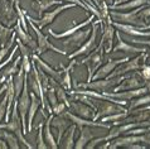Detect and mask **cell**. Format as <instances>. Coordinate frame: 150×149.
<instances>
[{
	"instance_id": "cell-1",
	"label": "cell",
	"mask_w": 150,
	"mask_h": 149,
	"mask_svg": "<svg viewBox=\"0 0 150 149\" xmlns=\"http://www.w3.org/2000/svg\"><path fill=\"white\" fill-rule=\"evenodd\" d=\"M0 128L14 133L16 136H18L19 142L23 144L24 148H28V149L34 148L32 144L28 143V140L25 139V136H24L22 119H20V115H19V111H18V99H14V104H13V107H11V114H10L9 121L5 123V124H0Z\"/></svg>"
},
{
	"instance_id": "cell-2",
	"label": "cell",
	"mask_w": 150,
	"mask_h": 149,
	"mask_svg": "<svg viewBox=\"0 0 150 149\" xmlns=\"http://www.w3.org/2000/svg\"><path fill=\"white\" fill-rule=\"evenodd\" d=\"M126 77V74L124 76H117V77H107V78H100V80H92L86 84H74L76 89H90L95 90L97 92H107V91L114 90L124 78Z\"/></svg>"
},
{
	"instance_id": "cell-3",
	"label": "cell",
	"mask_w": 150,
	"mask_h": 149,
	"mask_svg": "<svg viewBox=\"0 0 150 149\" xmlns=\"http://www.w3.org/2000/svg\"><path fill=\"white\" fill-rule=\"evenodd\" d=\"M110 16L115 22L125 23V24H130V26H135L137 28L146 31L150 29V26H148L146 20H144L143 18L139 16V8L137 9H132V11H119V10H110Z\"/></svg>"
},
{
	"instance_id": "cell-4",
	"label": "cell",
	"mask_w": 150,
	"mask_h": 149,
	"mask_svg": "<svg viewBox=\"0 0 150 149\" xmlns=\"http://www.w3.org/2000/svg\"><path fill=\"white\" fill-rule=\"evenodd\" d=\"M103 55H105V51H103L102 44H100L96 47L91 53H88L85 58L81 61H77V66L78 65H86L87 66V71H88V76H87V82H90L92 80L95 72L100 68V66L102 65L103 62Z\"/></svg>"
},
{
	"instance_id": "cell-5",
	"label": "cell",
	"mask_w": 150,
	"mask_h": 149,
	"mask_svg": "<svg viewBox=\"0 0 150 149\" xmlns=\"http://www.w3.org/2000/svg\"><path fill=\"white\" fill-rule=\"evenodd\" d=\"M102 23V20H96V22H92V28H91V34L88 37V39L83 43L80 48H77L74 52H72L71 55H68V60H73L76 57H80V56H87L88 53H91L93 49L97 47V32H98V28H100V24Z\"/></svg>"
},
{
	"instance_id": "cell-6",
	"label": "cell",
	"mask_w": 150,
	"mask_h": 149,
	"mask_svg": "<svg viewBox=\"0 0 150 149\" xmlns=\"http://www.w3.org/2000/svg\"><path fill=\"white\" fill-rule=\"evenodd\" d=\"M148 58V53H139L135 58H129L126 62H124L120 66H117L114 71H112L109 77H117V76H124V74L131 73V72H136L140 71L141 66H143L144 61Z\"/></svg>"
},
{
	"instance_id": "cell-7",
	"label": "cell",
	"mask_w": 150,
	"mask_h": 149,
	"mask_svg": "<svg viewBox=\"0 0 150 149\" xmlns=\"http://www.w3.org/2000/svg\"><path fill=\"white\" fill-rule=\"evenodd\" d=\"M74 6H77L76 4H73V3H67V4H59L54 10H52V11H45V13L40 16V19H34V18H32L30 15H28L25 13V18L27 20H30V22H33L35 24L37 27L39 28V29H43L44 27H47L48 24H51L54 22V19L57 18V15H59L61 13H63L64 10H67L69 9V8H74Z\"/></svg>"
},
{
	"instance_id": "cell-8",
	"label": "cell",
	"mask_w": 150,
	"mask_h": 149,
	"mask_svg": "<svg viewBox=\"0 0 150 149\" xmlns=\"http://www.w3.org/2000/svg\"><path fill=\"white\" fill-rule=\"evenodd\" d=\"M28 86L30 89V91H33L40 99L42 109L45 110L47 109V101H45L44 91H43V87H42V80L39 76V71H38V67H37L34 60H32V72L28 73Z\"/></svg>"
},
{
	"instance_id": "cell-9",
	"label": "cell",
	"mask_w": 150,
	"mask_h": 149,
	"mask_svg": "<svg viewBox=\"0 0 150 149\" xmlns=\"http://www.w3.org/2000/svg\"><path fill=\"white\" fill-rule=\"evenodd\" d=\"M27 22H29V24H30V27H32V29L34 31L35 35H37V43H38V47H37V51H35L37 55L40 56V55H43V53H45L47 51H53V52H56V53H59V55L67 56L66 51H62V49L57 48L56 45H53L51 42H49L48 37L44 35L43 33H42V29H39V28L37 27L34 23L30 22V20H27Z\"/></svg>"
},
{
	"instance_id": "cell-10",
	"label": "cell",
	"mask_w": 150,
	"mask_h": 149,
	"mask_svg": "<svg viewBox=\"0 0 150 149\" xmlns=\"http://www.w3.org/2000/svg\"><path fill=\"white\" fill-rule=\"evenodd\" d=\"M102 28V37H101V43L103 47L106 55L112 53V48H114V37L116 33V28L112 26V18L109 15L105 20H102L101 23Z\"/></svg>"
},
{
	"instance_id": "cell-11",
	"label": "cell",
	"mask_w": 150,
	"mask_h": 149,
	"mask_svg": "<svg viewBox=\"0 0 150 149\" xmlns=\"http://www.w3.org/2000/svg\"><path fill=\"white\" fill-rule=\"evenodd\" d=\"M0 20L6 27H14L18 22L14 3L10 0H0Z\"/></svg>"
},
{
	"instance_id": "cell-12",
	"label": "cell",
	"mask_w": 150,
	"mask_h": 149,
	"mask_svg": "<svg viewBox=\"0 0 150 149\" xmlns=\"http://www.w3.org/2000/svg\"><path fill=\"white\" fill-rule=\"evenodd\" d=\"M146 84V80L143 78V76L140 74L139 71L136 72H131L130 74H126V77L120 82V84L114 87V92H117V91H126V90H134V89H139L143 87Z\"/></svg>"
},
{
	"instance_id": "cell-13",
	"label": "cell",
	"mask_w": 150,
	"mask_h": 149,
	"mask_svg": "<svg viewBox=\"0 0 150 149\" xmlns=\"http://www.w3.org/2000/svg\"><path fill=\"white\" fill-rule=\"evenodd\" d=\"M91 34V28H87L85 31H77L73 34H71L68 37H66L64 42H63V47L66 49H77L88 39V37Z\"/></svg>"
},
{
	"instance_id": "cell-14",
	"label": "cell",
	"mask_w": 150,
	"mask_h": 149,
	"mask_svg": "<svg viewBox=\"0 0 150 149\" xmlns=\"http://www.w3.org/2000/svg\"><path fill=\"white\" fill-rule=\"evenodd\" d=\"M63 114L71 120V121H72V124H76L78 129H81L82 126H90V128H92V126H98L100 128V126H101V128H106V129H110V128H111L109 124H106V123L97 121V120H91V119L81 118V116H78V115H76V114L71 113V110H66Z\"/></svg>"
},
{
	"instance_id": "cell-15",
	"label": "cell",
	"mask_w": 150,
	"mask_h": 149,
	"mask_svg": "<svg viewBox=\"0 0 150 149\" xmlns=\"http://www.w3.org/2000/svg\"><path fill=\"white\" fill-rule=\"evenodd\" d=\"M129 58H130V57H124V58H117V60H109L105 65H101V66H100V68L95 72L92 80L107 78V77H109V74H110L112 71H114V70L117 67V66H120L121 63H124V62H126ZM92 80H91V81H92Z\"/></svg>"
},
{
	"instance_id": "cell-16",
	"label": "cell",
	"mask_w": 150,
	"mask_h": 149,
	"mask_svg": "<svg viewBox=\"0 0 150 149\" xmlns=\"http://www.w3.org/2000/svg\"><path fill=\"white\" fill-rule=\"evenodd\" d=\"M112 26H114L116 29L125 33L127 35L131 37H137V38H145V37H150V29H141V28H137L135 26H130V24H125V23H120V22H115L112 20Z\"/></svg>"
},
{
	"instance_id": "cell-17",
	"label": "cell",
	"mask_w": 150,
	"mask_h": 149,
	"mask_svg": "<svg viewBox=\"0 0 150 149\" xmlns=\"http://www.w3.org/2000/svg\"><path fill=\"white\" fill-rule=\"evenodd\" d=\"M121 111H127V109H125L122 105L115 104V102L111 101H106V102H101V105L97 107V111H96L93 120H98L106 115L110 114H115V113H121Z\"/></svg>"
},
{
	"instance_id": "cell-18",
	"label": "cell",
	"mask_w": 150,
	"mask_h": 149,
	"mask_svg": "<svg viewBox=\"0 0 150 149\" xmlns=\"http://www.w3.org/2000/svg\"><path fill=\"white\" fill-rule=\"evenodd\" d=\"M116 38H117V43L114 48H112V52H119L121 51L124 53H129V55H139V53H144V52H148L146 48H139V47H135V45H131V44H127L125 40L121 38V34H120V32L116 31L115 33Z\"/></svg>"
},
{
	"instance_id": "cell-19",
	"label": "cell",
	"mask_w": 150,
	"mask_h": 149,
	"mask_svg": "<svg viewBox=\"0 0 150 149\" xmlns=\"http://www.w3.org/2000/svg\"><path fill=\"white\" fill-rule=\"evenodd\" d=\"M72 124V121L66 116L64 114H61V115H54L52 114V121H51V125L54 126L56 129L58 130V136H57V143L61 142L62 136H63L64 131L67 130V128Z\"/></svg>"
},
{
	"instance_id": "cell-20",
	"label": "cell",
	"mask_w": 150,
	"mask_h": 149,
	"mask_svg": "<svg viewBox=\"0 0 150 149\" xmlns=\"http://www.w3.org/2000/svg\"><path fill=\"white\" fill-rule=\"evenodd\" d=\"M68 109H71L72 110V113L78 115V116L85 118V119H91V120H93L95 113H96V111L93 109H91L88 105L83 104V102H81V101H77V100L69 101V107Z\"/></svg>"
},
{
	"instance_id": "cell-21",
	"label": "cell",
	"mask_w": 150,
	"mask_h": 149,
	"mask_svg": "<svg viewBox=\"0 0 150 149\" xmlns=\"http://www.w3.org/2000/svg\"><path fill=\"white\" fill-rule=\"evenodd\" d=\"M29 96H30V106H29L28 115H27V131L30 134L33 129V120H34V116L40 105V99L33 91H29Z\"/></svg>"
},
{
	"instance_id": "cell-22",
	"label": "cell",
	"mask_w": 150,
	"mask_h": 149,
	"mask_svg": "<svg viewBox=\"0 0 150 149\" xmlns=\"http://www.w3.org/2000/svg\"><path fill=\"white\" fill-rule=\"evenodd\" d=\"M32 60H34V61H35V63H37V66H39V67L43 70V71L47 73L49 77H52L53 80H56L59 85L62 84V71H61V70H54L53 67H51V66L45 63V62L42 60L40 57L37 55V53H33Z\"/></svg>"
},
{
	"instance_id": "cell-23",
	"label": "cell",
	"mask_w": 150,
	"mask_h": 149,
	"mask_svg": "<svg viewBox=\"0 0 150 149\" xmlns=\"http://www.w3.org/2000/svg\"><path fill=\"white\" fill-rule=\"evenodd\" d=\"M92 22H93V14H91L88 18L85 20V22H82V23H80V24H76V23H74L72 28H68L67 31H64L63 33H59V34H58V33H54V31H53L52 28H49V29H48V34H49V35H52V37H54V38H66V37H68V35H71V34H73L74 32H77V31L82 29V28L87 27L88 24H91Z\"/></svg>"
},
{
	"instance_id": "cell-24",
	"label": "cell",
	"mask_w": 150,
	"mask_h": 149,
	"mask_svg": "<svg viewBox=\"0 0 150 149\" xmlns=\"http://www.w3.org/2000/svg\"><path fill=\"white\" fill-rule=\"evenodd\" d=\"M74 66H77V61L76 60H72L71 61V63L67 66V67H64L62 63L58 65V68L62 71V84L61 86L63 87L66 91H69L72 90V82H71V72L73 71Z\"/></svg>"
},
{
	"instance_id": "cell-25",
	"label": "cell",
	"mask_w": 150,
	"mask_h": 149,
	"mask_svg": "<svg viewBox=\"0 0 150 149\" xmlns=\"http://www.w3.org/2000/svg\"><path fill=\"white\" fill-rule=\"evenodd\" d=\"M14 29H15L16 38H19L24 44H27L28 47L35 53L37 47H38V43H37V40L33 39V38H32V35L29 34L28 32H25V31L23 29V27L20 26V23H19V22H16V24L14 26Z\"/></svg>"
},
{
	"instance_id": "cell-26",
	"label": "cell",
	"mask_w": 150,
	"mask_h": 149,
	"mask_svg": "<svg viewBox=\"0 0 150 149\" xmlns=\"http://www.w3.org/2000/svg\"><path fill=\"white\" fill-rule=\"evenodd\" d=\"M145 5H150V0H130L126 3H121V4H110L109 9L110 10H132V9H137V8L145 6Z\"/></svg>"
},
{
	"instance_id": "cell-27",
	"label": "cell",
	"mask_w": 150,
	"mask_h": 149,
	"mask_svg": "<svg viewBox=\"0 0 150 149\" xmlns=\"http://www.w3.org/2000/svg\"><path fill=\"white\" fill-rule=\"evenodd\" d=\"M76 129L77 125L73 124V125H69L67 128V130L64 131L63 136H62L61 142L58 143V145L63 149H72L74 148V134H76Z\"/></svg>"
},
{
	"instance_id": "cell-28",
	"label": "cell",
	"mask_w": 150,
	"mask_h": 149,
	"mask_svg": "<svg viewBox=\"0 0 150 149\" xmlns=\"http://www.w3.org/2000/svg\"><path fill=\"white\" fill-rule=\"evenodd\" d=\"M51 121H52V114L49 115V116L45 118V121H44V129H43L44 142H45V144L48 145V148L57 149V148H59V145H58L57 140L54 139V136H53V134H52V130H51Z\"/></svg>"
},
{
	"instance_id": "cell-29",
	"label": "cell",
	"mask_w": 150,
	"mask_h": 149,
	"mask_svg": "<svg viewBox=\"0 0 150 149\" xmlns=\"http://www.w3.org/2000/svg\"><path fill=\"white\" fill-rule=\"evenodd\" d=\"M59 4H62V0H38V1H34L32 4V8L37 11V14L40 18L51 6L59 5Z\"/></svg>"
},
{
	"instance_id": "cell-30",
	"label": "cell",
	"mask_w": 150,
	"mask_h": 149,
	"mask_svg": "<svg viewBox=\"0 0 150 149\" xmlns=\"http://www.w3.org/2000/svg\"><path fill=\"white\" fill-rule=\"evenodd\" d=\"M80 130H81L80 138H78L77 142H74V148H76V149L85 148L87 145V143H88L91 139L95 138L93 134H92V131L90 130V126H82Z\"/></svg>"
},
{
	"instance_id": "cell-31",
	"label": "cell",
	"mask_w": 150,
	"mask_h": 149,
	"mask_svg": "<svg viewBox=\"0 0 150 149\" xmlns=\"http://www.w3.org/2000/svg\"><path fill=\"white\" fill-rule=\"evenodd\" d=\"M0 138L5 140V142L8 143V145H9V148H11V149H19L20 148L18 136H16L14 133L9 131V130L0 128Z\"/></svg>"
},
{
	"instance_id": "cell-32",
	"label": "cell",
	"mask_w": 150,
	"mask_h": 149,
	"mask_svg": "<svg viewBox=\"0 0 150 149\" xmlns=\"http://www.w3.org/2000/svg\"><path fill=\"white\" fill-rule=\"evenodd\" d=\"M25 74L23 71V68L20 67V70L13 76V84H14V92H15V99H19L20 94L23 91L24 81H25Z\"/></svg>"
},
{
	"instance_id": "cell-33",
	"label": "cell",
	"mask_w": 150,
	"mask_h": 149,
	"mask_svg": "<svg viewBox=\"0 0 150 149\" xmlns=\"http://www.w3.org/2000/svg\"><path fill=\"white\" fill-rule=\"evenodd\" d=\"M14 27H6L4 26L0 20V47L5 45L8 42H9L11 34L14 33Z\"/></svg>"
},
{
	"instance_id": "cell-34",
	"label": "cell",
	"mask_w": 150,
	"mask_h": 149,
	"mask_svg": "<svg viewBox=\"0 0 150 149\" xmlns=\"http://www.w3.org/2000/svg\"><path fill=\"white\" fill-rule=\"evenodd\" d=\"M149 104H150V95H148V94L141 95V96L131 99L130 105L127 106V111H131V110L136 109V107H140V106H144V105H149Z\"/></svg>"
},
{
	"instance_id": "cell-35",
	"label": "cell",
	"mask_w": 150,
	"mask_h": 149,
	"mask_svg": "<svg viewBox=\"0 0 150 149\" xmlns=\"http://www.w3.org/2000/svg\"><path fill=\"white\" fill-rule=\"evenodd\" d=\"M129 115V111H121V113H115V114H110V115H106V116L101 118V121L102 123H112L114 125H116V123L120 121L121 119L126 118Z\"/></svg>"
},
{
	"instance_id": "cell-36",
	"label": "cell",
	"mask_w": 150,
	"mask_h": 149,
	"mask_svg": "<svg viewBox=\"0 0 150 149\" xmlns=\"http://www.w3.org/2000/svg\"><path fill=\"white\" fill-rule=\"evenodd\" d=\"M22 62V55L20 56H18L15 58V61H13V63H11V66H9L5 71H4V73H3V76L4 77H9V76H14V74L19 71V68H18V66H19V63Z\"/></svg>"
},
{
	"instance_id": "cell-37",
	"label": "cell",
	"mask_w": 150,
	"mask_h": 149,
	"mask_svg": "<svg viewBox=\"0 0 150 149\" xmlns=\"http://www.w3.org/2000/svg\"><path fill=\"white\" fill-rule=\"evenodd\" d=\"M15 43L18 45V49H20V55L23 57H29V58H32V56L34 52H33L27 44H24L19 38H15Z\"/></svg>"
},
{
	"instance_id": "cell-38",
	"label": "cell",
	"mask_w": 150,
	"mask_h": 149,
	"mask_svg": "<svg viewBox=\"0 0 150 149\" xmlns=\"http://www.w3.org/2000/svg\"><path fill=\"white\" fill-rule=\"evenodd\" d=\"M43 124L44 123L38 124V136H37V145H35V148H38V149H47L48 148V145L44 142V136H43Z\"/></svg>"
},
{
	"instance_id": "cell-39",
	"label": "cell",
	"mask_w": 150,
	"mask_h": 149,
	"mask_svg": "<svg viewBox=\"0 0 150 149\" xmlns=\"http://www.w3.org/2000/svg\"><path fill=\"white\" fill-rule=\"evenodd\" d=\"M20 67L23 68L24 73L32 72V58H29V57H23V56H22V66H20Z\"/></svg>"
},
{
	"instance_id": "cell-40",
	"label": "cell",
	"mask_w": 150,
	"mask_h": 149,
	"mask_svg": "<svg viewBox=\"0 0 150 149\" xmlns=\"http://www.w3.org/2000/svg\"><path fill=\"white\" fill-rule=\"evenodd\" d=\"M6 102H8V97L6 95L4 96V99L0 101V123L5 119V114H6Z\"/></svg>"
},
{
	"instance_id": "cell-41",
	"label": "cell",
	"mask_w": 150,
	"mask_h": 149,
	"mask_svg": "<svg viewBox=\"0 0 150 149\" xmlns=\"http://www.w3.org/2000/svg\"><path fill=\"white\" fill-rule=\"evenodd\" d=\"M102 142H105V136H100V138H93V139H91L88 143H87V145L85 148L87 149H93L98 145V143H102Z\"/></svg>"
},
{
	"instance_id": "cell-42",
	"label": "cell",
	"mask_w": 150,
	"mask_h": 149,
	"mask_svg": "<svg viewBox=\"0 0 150 149\" xmlns=\"http://www.w3.org/2000/svg\"><path fill=\"white\" fill-rule=\"evenodd\" d=\"M140 74L145 80H150V65L143 63V66H141V68H140Z\"/></svg>"
},
{
	"instance_id": "cell-43",
	"label": "cell",
	"mask_w": 150,
	"mask_h": 149,
	"mask_svg": "<svg viewBox=\"0 0 150 149\" xmlns=\"http://www.w3.org/2000/svg\"><path fill=\"white\" fill-rule=\"evenodd\" d=\"M68 107H67V105L64 104V102H58V105L54 107V109H53V114L54 115H61V114H63L66 110H67Z\"/></svg>"
},
{
	"instance_id": "cell-44",
	"label": "cell",
	"mask_w": 150,
	"mask_h": 149,
	"mask_svg": "<svg viewBox=\"0 0 150 149\" xmlns=\"http://www.w3.org/2000/svg\"><path fill=\"white\" fill-rule=\"evenodd\" d=\"M62 1H68V3H73V4H76L77 6H81V8H83V9H85V10L90 11V8L87 6L86 4L82 1V0H62Z\"/></svg>"
},
{
	"instance_id": "cell-45",
	"label": "cell",
	"mask_w": 150,
	"mask_h": 149,
	"mask_svg": "<svg viewBox=\"0 0 150 149\" xmlns=\"http://www.w3.org/2000/svg\"><path fill=\"white\" fill-rule=\"evenodd\" d=\"M130 40L132 43H137V44H143V45H148V47H150V39L145 40V39L137 38V37H132V38H130Z\"/></svg>"
},
{
	"instance_id": "cell-46",
	"label": "cell",
	"mask_w": 150,
	"mask_h": 149,
	"mask_svg": "<svg viewBox=\"0 0 150 149\" xmlns=\"http://www.w3.org/2000/svg\"><path fill=\"white\" fill-rule=\"evenodd\" d=\"M8 148H9V145H8V143H6L4 139L0 138V149H8Z\"/></svg>"
},
{
	"instance_id": "cell-47",
	"label": "cell",
	"mask_w": 150,
	"mask_h": 149,
	"mask_svg": "<svg viewBox=\"0 0 150 149\" xmlns=\"http://www.w3.org/2000/svg\"><path fill=\"white\" fill-rule=\"evenodd\" d=\"M5 90H6V84H5V82H4L3 86H1V87H0V96H1L3 94H5Z\"/></svg>"
},
{
	"instance_id": "cell-48",
	"label": "cell",
	"mask_w": 150,
	"mask_h": 149,
	"mask_svg": "<svg viewBox=\"0 0 150 149\" xmlns=\"http://www.w3.org/2000/svg\"><path fill=\"white\" fill-rule=\"evenodd\" d=\"M126 1H130V0H112V4L116 5V4H121V3H126Z\"/></svg>"
},
{
	"instance_id": "cell-49",
	"label": "cell",
	"mask_w": 150,
	"mask_h": 149,
	"mask_svg": "<svg viewBox=\"0 0 150 149\" xmlns=\"http://www.w3.org/2000/svg\"><path fill=\"white\" fill-rule=\"evenodd\" d=\"M34 1H38V0H34Z\"/></svg>"
}]
</instances>
